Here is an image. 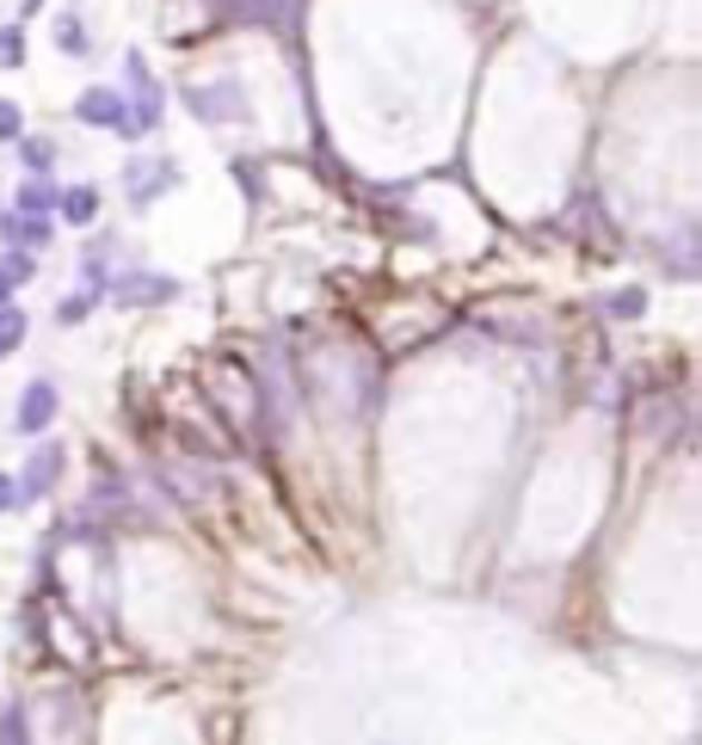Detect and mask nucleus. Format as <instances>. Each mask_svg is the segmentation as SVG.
I'll use <instances>...</instances> for the list:
<instances>
[{"mask_svg":"<svg viewBox=\"0 0 702 745\" xmlns=\"http://www.w3.org/2000/svg\"><path fill=\"white\" fill-rule=\"evenodd\" d=\"M31 271H38V266H31V254H13V259H7V266H0V302H13V290L31 278Z\"/></svg>","mask_w":702,"mask_h":745,"instance_id":"9b49d317","label":"nucleus"},{"mask_svg":"<svg viewBox=\"0 0 702 745\" xmlns=\"http://www.w3.org/2000/svg\"><path fill=\"white\" fill-rule=\"evenodd\" d=\"M26 62V38H19V26L0 31V68H19Z\"/></svg>","mask_w":702,"mask_h":745,"instance_id":"2eb2a0df","label":"nucleus"},{"mask_svg":"<svg viewBox=\"0 0 702 745\" xmlns=\"http://www.w3.org/2000/svg\"><path fill=\"white\" fill-rule=\"evenodd\" d=\"M0 142H19V106L0 99Z\"/></svg>","mask_w":702,"mask_h":745,"instance_id":"dca6fc26","label":"nucleus"},{"mask_svg":"<svg viewBox=\"0 0 702 745\" xmlns=\"http://www.w3.org/2000/svg\"><path fill=\"white\" fill-rule=\"evenodd\" d=\"M19 339H26V315H19V308H7V302H0V358H7V351H13Z\"/></svg>","mask_w":702,"mask_h":745,"instance_id":"f8f14e48","label":"nucleus"},{"mask_svg":"<svg viewBox=\"0 0 702 745\" xmlns=\"http://www.w3.org/2000/svg\"><path fill=\"white\" fill-rule=\"evenodd\" d=\"M62 222H93V210H99V191L93 186H75V191H62Z\"/></svg>","mask_w":702,"mask_h":745,"instance_id":"1a4fd4ad","label":"nucleus"},{"mask_svg":"<svg viewBox=\"0 0 702 745\" xmlns=\"http://www.w3.org/2000/svg\"><path fill=\"white\" fill-rule=\"evenodd\" d=\"M50 419H56V383L38 376V383L26 388V400H19V431L38 438V431H50Z\"/></svg>","mask_w":702,"mask_h":745,"instance_id":"39448f33","label":"nucleus"},{"mask_svg":"<svg viewBox=\"0 0 702 745\" xmlns=\"http://www.w3.org/2000/svg\"><path fill=\"white\" fill-rule=\"evenodd\" d=\"M610 315H641V290H623L616 302H610Z\"/></svg>","mask_w":702,"mask_h":745,"instance_id":"a211bd4d","label":"nucleus"},{"mask_svg":"<svg viewBox=\"0 0 702 745\" xmlns=\"http://www.w3.org/2000/svg\"><path fill=\"white\" fill-rule=\"evenodd\" d=\"M123 186H130V203L142 210V203H155V191L179 186V167L172 160H136L130 173H123Z\"/></svg>","mask_w":702,"mask_h":745,"instance_id":"20e7f679","label":"nucleus"},{"mask_svg":"<svg viewBox=\"0 0 702 745\" xmlns=\"http://www.w3.org/2000/svg\"><path fill=\"white\" fill-rule=\"evenodd\" d=\"M0 240H7V247H26V254H31V247H43V240H50V216H38V210L7 216V235H0Z\"/></svg>","mask_w":702,"mask_h":745,"instance_id":"6e6552de","label":"nucleus"},{"mask_svg":"<svg viewBox=\"0 0 702 745\" xmlns=\"http://www.w3.org/2000/svg\"><path fill=\"white\" fill-rule=\"evenodd\" d=\"M56 43H62L68 56H87V31H80V19H56Z\"/></svg>","mask_w":702,"mask_h":745,"instance_id":"4468645a","label":"nucleus"},{"mask_svg":"<svg viewBox=\"0 0 702 745\" xmlns=\"http://www.w3.org/2000/svg\"><path fill=\"white\" fill-rule=\"evenodd\" d=\"M19 160H26L31 173H43V167H50V160H56V142H43V136H31V142H19Z\"/></svg>","mask_w":702,"mask_h":745,"instance_id":"ddd939ff","label":"nucleus"},{"mask_svg":"<svg viewBox=\"0 0 702 745\" xmlns=\"http://www.w3.org/2000/svg\"><path fill=\"white\" fill-rule=\"evenodd\" d=\"M56 475H62V444H43V450L26 463V475H19V480H26L19 499H43V493L56 487Z\"/></svg>","mask_w":702,"mask_h":745,"instance_id":"0eeeda50","label":"nucleus"},{"mask_svg":"<svg viewBox=\"0 0 702 745\" xmlns=\"http://www.w3.org/2000/svg\"><path fill=\"white\" fill-rule=\"evenodd\" d=\"M19 506V487H13V475H0V511H13Z\"/></svg>","mask_w":702,"mask_h":745,"instance_id":"aec40b11","label":"nucleus"},{"mask_svg":"<svg viewBox=\"0 0 702 745\" xmlns=\"http://www.w3.org/2000/svg\"><path fill=\"white\" fill-rule=\"evenodd\" d=\"M191 111L210 123H228V118H247V93H240L235 80H216V87H191Z\"/></svg>","mask_w":702,"mask_h":745,"instance_id":"7ed1b4c3","label":"nucleus"},{"mask_svg":"<svg viewBox=\"0 0 702 745\" xmlns=\"http://www.w3.org/2000/svg\"><path fill=\"white\" fill-rule=\"evenodd\" d=\"M123 74H130V99H136V111H130V130H136V136H148V130L160 123V111H167V93H160V80L148 74V62H142L136 50L123 56Z\"/></svg>","mask_w":702,"mask_h":745,"instance_id":"f257e3e1","label":"nucleus"},{"mask_svg":"<svg viewBox=\"0 0 702 745\" xmlns=\"http://www.w3.org/2000/svg\"><path fill=\"white\" fill-rule=\"evenodd\" d=\"M75 118L93 123V130H111V136H136L130 130V106H123L118 87H87V93L75 99Z\"/></svg>","mask_w":702,"mask_h":745,"instance_id":"f03ea898","label":"nucleus"},{"mask_svg":"<svg viewBox=\"0 0 702 745\" xmlns=\"http://www.w3.org/2000/svg\"><path fill=\"white\" fill-rule=\"evenodd\" d=\"M87 308H93V296H75V302H62V308H56V320H80Z\"/></svg>","mask_w":702,"mask_h":745,"instance_id":"6ab92c4d","label":"nucleus"},{"mask_svg":"<svg viewBox=\"0 0 702 745\" xmlns=\"http://www.w3.org/2000/svg\"><path fill=\"white\" fill-rule=\"evenodd\" d=\"M56 198H62V191H56L50 179H26V186H19V210H38V216H50V210H56Z\"/></svg>","mask_w":702,"mask_h":745,"instance_id":"9d476101","label":"nucleus"},{"mask_svg":"<svg viewBox=\"0 0 702 745\" xmlns=\"http://www.w3.org/2000/svg\"><path fill=\"white\" fill-rule=\"evenodd\" d=\"M0 733H7V739H26V715H19V708H7V715H0Z\"/></svg>","mask_w":702,"mask_h":745,"instance_id":"f3484780","label":"nucleus"},{"mask_svg":"<svg viewBox=\"0 0 702 745\" xmlns=\"http://www.w3.org/2000/svg\"><path fill=\"white\" fill-rule=\"evenodd\" d=\"M106 290H111V302H172V296H179V284H172V278H148V271H136V278L106 284Z\"/></svg>","mask_w":702,"mask_h":745,"instance_id":"423d86ee","label":"nucleus"}]
</instances>
